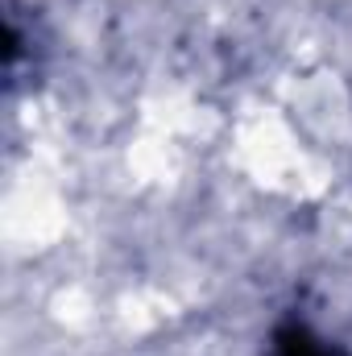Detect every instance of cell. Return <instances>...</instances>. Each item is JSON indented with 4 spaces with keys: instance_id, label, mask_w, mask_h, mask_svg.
Instances as JSON below:
<instances>
[{
    "instance_id": "cell-1",
    "label": "cell",
    "mask_w": 352,
    "mask_h": 356,
    "mask_svg": "<svg viewBox=\"0 0 352 356\" xmlns=\"http://www.w3.org/2000/svg\"><path fill=\"white\" fill-rule=\"evenodd\" d=\"M273 356H344L323 336H315L307 323H282L273 332Z\"/></svg>"
}]
</instances>
